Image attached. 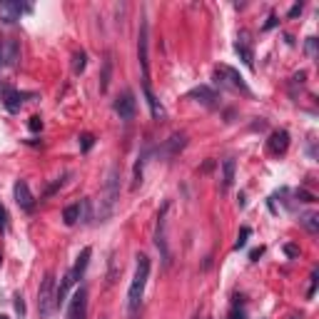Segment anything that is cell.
I'll return each mask as SVG.
<instances>
[{"mask_svg":"<svg viewBox=\"0 0 319 319\" xmlns=\"http://www.w3.org/2000/svg\"><path fill=\"white\" fill-rule=\"evenodd\" d=\"M120 202V167L112 165L110 172H107V180H105V187H102V195H100V207H97V220L105 222L112 217L115 207Z\"/></svg>","mask_w":319,"mask_h":319,"instance_id":"6da1fadb","label":"cell"},{"mask_svg":"<svg viewBox=\"0 0 319 319\" xmlns=\"http://www.w3.org/2000/svg\"><path fill=\"white\" fill-rule=\"evenodd\" d=\"M135 259H137V269H135V279H132L130 292H127V309H130L132 317L140 309L142 292H145V284H147V277H150V257L147 254H137Z\"/></svg>","mask_w":319,"mask_h":319,"instance_id":"7a4b0ae2","label":"cell"},{"mask_svg":"<svg viewBox=\"0 0 319 319\" xmlns=\"http://www.w3.org/2000/svg\"><path fill=\"white\" fill-rule=\"evenodd\" d=\"M167 212H170V202L162 205V210L157 215V227H155V247L160 249V259H162L165 269L172 264V252L167 244Z\"/></svg>","mask_w":319,"mask_h":319,"instance_id":"3957f363","label":"cell"},{"mask_svg":"<svg viewBox=\"0 0 319 319\" xmlns=\"http://www.w3.org/2000/svg\"><path fill=\"white\" fill-rule=\"evenodd\" d=\"M53 307H55V274H45L43 284H40V292H38V309H40V317L48 319L53 314Z\"/></svg>","mask_w":319,"mask_h":319,"instance_id":"277c9868","label":"cell"},{"mask_svg":"<svg viewBox=\"0 0 319 319\" xmlns=\"http://www.w3.org/2000/svg\"><path fill=\"white\" fill-rule=\"evenodd\" d=\"M85 317H87V287H80L70 299L68 319H85Z\"/></svg>","mask_w":319,"mask_h":319,"instance_id":"5b68a950","label":"cell"},{"mask_svg":"<svg viewBox=\"0 0 319 319\" xmlns=\"http://www.w3.org/2000/svg\"><path fill=\"white\" fill-rule=\"evenodd\" d=\"M147 23L140 25V43H137V53H140V68H142V80L150 82V60H147Z\"/></svg>","mask_w":319,"mask_h":319,"instance_id":"8992f818","label":"cell"},{"mask_svg":"<svg viewBox=\"0 0 319 319\" xmlns=\"http://www.w3.org/2000/svg\"><path fill=\"white\" fill-rule=\"evenodd\" d=\"M13 192H15V202H18V207H20V210H25V212H30V210H33V205H35V200H33V192H30L28 182H25V180H18Z\"/></svg>","mask_w":319,"mask_h":319,"instance_id":"52a82bcc","label":"cell"},{"mask_svg":"<svg viewBox=\"0 0 319 319\" xmlns=\"http://www.w3.org/2000/svg\"><path fill=\"white\" fill-rule=\"evenodd\" d=\"M135 95L132 92H122L120 97H117V102H115V112L122 117V120H132L135 117Z\"/></svg>","mask_w":319,"mask_h":319,"instance_id":"ba28073f","label":"cell"},{"mask_svg":"<svg viewBox=\"0 0 319 319\" xmlns=\"http://www.w3.org/2000/svg\"><path fill=\"white\" fill-rule=\"evenodd\" d=\"M287 147H289V132H287V130H277V132H272V137L267 140L269 155H284Z\"/></svg>","mask_w":319,"mask_h":319,"instance_id":"9c48e42d","label":"cell"},{"mask_svg":"<svg viewBox=\"0 0 319 319\" xmlns=\"http://www.w3.org/2000/svg\"><path fill=\"white\" fill-rule=\"evenodd\" d=\"M23 10L25 8L20 3H15V0H3V3H0V20L3 23H15V20H20Z\"/></svg>","mask_w":319,"mask_h":319,"instance_id":"30bf717a","label":"cell"},{"mask_svg":"<svg viewBox=\"0 0 319 319\" xmlns=\"http://www.w3.org/2000/svg\"><path fill=\"white\" fill-rule=\"evenodd\" d=\"M217 78H227V82H230L232 87H237V90H242L244 95H249V87L244 85V80H242V75H239L237 70L222 65V68H217Z\"/></svg>","mask_w":319,"mask_h":319,"instance_id":"8fae6325","label":"cell"},{"mask_svg":"<svg viewBox=\"0 0 319 319\" xmlns=\"http://www.w3.org/2000/svg\"><path fill=\"white\" fill-rule=\"evenodd\" d=\"M185 145H187V137H185V135H172V137L165 142V147L160 150V155H162V157H172V155H177Z\"/></svg>","mask_w":319,"mask_h":319,"instance_id":"7c38bea8","label":"cell"},{"mask_svg":"<svg viewBox=\"0 0 319 319\" xmlns=\"http://www.w3.org/2000/svg\"><path fill=\"white\" fill-rule=\"evenodd\" d=\"M23 92H18V90H3V102H5V107H8V112H18L20 107H23Z\"/></svg>","mask_w":319,"mask_h":319,"instance_id":"4fadbf2b","label":"cell"},{"mask_svg":"<svg viewBox=\"0 0 319 319\" xmlns=\"http://www.w3.org/2000/svg\"><path fill=\"white\" fill-rule=\"evenodd\" d=\"M90 254H92V249H90V247H85V249L80 252V257H78L75 267L70 269V277H73V282H78V279L85 274V269H87V262H90Z\"/></svg>","mask_w":319,"mask_h":319,"instance_id":"5bb4252c","label":"cell"},{"mask_svg":"<svg viewBox=\"0 0 319 319\" xmlns=\"http://www.w3.org/2000/svg\"><path fill=\"white\" fill-rule=\"evenodd\" d=\"M142 90H145V97H147V105H150V112H152V117H162V115H165V110H162V105L157 102V95L152 92L150 82H142Z\"/></svg>","mask_w":319,"mask_h":319,"instance_id":"9a60e30c","label":"cell"},{"mask_svg":"<svg viewBox=\"0 0 319 319\" xmlns=\"http://www.w3.org/2000/svg\"><path fill=\"white\" fill-rule=\"evenodd\" d=\"M235 170H237V162L232 157H227L222 162V190H230L232 182H235Z\"/></svg>","mask_w":319,"mask_h":319,"instance_id":"2e32d148","label":"cell"},{"mask_svg":"<svg viewBox=\"0 0 319 319\" xmlns=\"http://www.w3.org/2000/svg\"><path fill=\"white\" fill-rule=\"evenodd\" d=\"M110 78H112V55H105V60H102V78H100V92H107Z\"/></svg>","mask_w":319,"mask_h":319,"instance_id":"e0dca14e","label":"cell"},{"mask_svg":"<svg viewBox=\"0 0 319 319\" xmlns=\"http://www.w3.org/2000/svg\"><path fill=\"white\" fill-rule=\"evenodd\" d=\"M78 220H80V205H68V207L63 210V222L73 227Z\"/></svg>","mask_w":319,"mask_h":319,"instance_id":"ac0fdd59","label":"cell"},{"mask_svg":"<svg viewBox=\"0 0 319 319\" xmlns=\"http://www.w3.org/2000/svg\"><path fill=\"white\" fill-rule=\"evenodd\" d=\"M190 97H200L202 102H207V105H210V102L215 100V92H212L210 87H205V85H202V87H195V90L190 92Z\"/></svg>","mask_w":319,"mask_h":319,"instance_id":"d6986e66","label":"cell"},{"mask_svg":"<svg viewBox=\"0 0 319 319\" xmlns=\"http://www.w3.org/2000/svg\"><path fill=\"white\" fill-rule=\"evenodd\" d=\"M302 225H304V227H307V230L314 235V232L319 230V217H317L314 212H309V215H304V217H302Z\"/></svg>","mask_w":319,"mask_h":319,"instance_id":"ffe728a7","label":"cell"},{"mask_svg":"<svg viewBox=\"0 0 319 319\" xmlns=\"http://www.w3.org/2000/svg\"><path fill=\"white\" fill-rule=\"evenodd\" d=\"M85 60H87L85 53H75V58H73V73H75V75H80V73L85 70Z\"/></svg>","mask_w":319,"mask_h":319,"instance_id":"44dd1931","label":"cell"},{"mask_svg":"<svg viewBox=\"0 0 319 319\" xmlns=\"http://www.w3.org/2000/svg\"><path fill=\"white\" fill-rule=\"evenodd\" d=\"M235 50L239 53V58L244 60V65H247V68H252V53H249V50H247L242 43H237V45H235Z\"/></svg>","mask_w":319,"mask_h":319,"instance_id":"7402d4cb","label":"cell"},{"mask_svg":"<svg viewBox=\"0 0 319 319\" xmlns=\"http://www.w3.org/2000/svg\"><path fill=\"white\" fill-rule=\"evenodd\" d=\"M249 235H252V230H249V227H242V230H239V237H237V242H235V249H242V247L247 244V237H249Z\"/></svg>","mask_w":319,"mask_h":319,"instance_id":"603a6c76","label":"cell"},{"mask_svg":"<svg viewBox=\"0 0 319 319\" xmlns=\"http://www.w3.org/2000/svg\"><path fill=\"white\" fill-rule=\"evenodd\" d=\"M28 127H30V132H40V130H43V120H40L38 115H33L30 122H28Z\"/></svg>","mask_w":319,"mask_h":319,"instance_id":"cb8c5ba5","label":"cell"},{"mask_svg":"<svg viewBox=\"0 0 319 319\" xmlns=\"http://www.w3.org/2000/svg\"><path fill=\"white\" fill-rule=\"evenodd\" d=\"M92 142H95V137H92V135H82V137H80V147H82V152H87V150L92 147Z\"/></svg>","mask_w":319,"mask_h":319,"instance_id":"d4e9b609","label":"cell"},{"mask_svg":"<svg viewBox=\"0 0 319 319\" xmlns=\"http://www.w3.org/2000/svg\"><path fill=\"white\" fill-rule=\"evenodd\" d=\"M297 197L302 200V202H314L317 197L312 195V192H307V190H297Z\"/></svg>","mask_w":319,"mask_h":319,"instance_id":"484cf974","label":"cell"},{"mask_svg":"<svg viewBox=\"0 0 319 319\" xmlns=\"http://www.w3.org/2000/svg\"><path fill=\"white\" fill-rule=\"evenodd\" d=\"M307 53H309L312 58L317 55V40H314V38H309V40H307Z\"/></svg>","mask_w":319,"mask_h":319,"instance_id":"4316f807","label":"cell"},{"mask_svg":"<svg viewBox=\"0 0 319 319\" xmlns=\"http://www.w3.org/2000/svg\"><path fill=\"white\" fill-rule=\"evenodd\" d=\"M314 289H317V269L312 272V282H309V292H307V294H309V297H314Z\"/></svg>","mask_w":319,"mask_h":319,"instance_id":"83f0119b","label":"cell"},{"mask_svg":"<svg viewBox=\"0 0 319 319\" xmlns=\"http://www.w3.org/2000/svg\"><path fill=\"white\" fill-rule=\"evenodd\" d=\"M284 252H287L289 257H299V247H294V244H287V247H284Z\"/></svg>","mask_w":319,"mask_h":319,"instance_id":"f1b7e54d","label":"cell"},{"mask_svg":"<svg viewBox=\"0 0 319 319\" xmlns=\"http://www.w3.org/2000/svg\"><path fill=\"white\" fill-rule=\"evenodd\" d=\"M15 309H18V314H20V317L25 314V304H23V297H15Z\"/></svg>","mask_w":319,"mask_h":319,"instance_id":"f546056e","label":"cell"},{"mask_svg":"<svg viewBox=\"0 0 319 319\" xmlns=\"http://www.w3.org/2000/svg\"><path fill=\"white\" fill-rule=\"evenodd\" d=\"M277 23H279V20H277V18H274V15H269V20H267V23H264V30H272V28H274V25H277Z\"/></svg>","mask_w":319,"mask_h":319,"instance_id":"4dcf8cb0","label":"cell"},{"mask_svg":"<svg viewBox=\"0 0 319 319\" xmlns=\"http://www.w3.org/2000/svg\"><path fill=\"white\" fill-rule=\"evenodd\" d=\"M262 252H264L262 247H259V249H252V252H249V259H252V262H254V259H259V257H262Z\"/></svg>","mask_w":319,"mask_h":319,"instance_id":"1f68e13d","label":"cell"},{"mask_svg":"<svg viewBox=\"0 0 319 319\" xmlns=\"http://www.w3.org/2000/svg\"><path fill=\"white\" fill-rule=\"evenodd\" d=\"M302 13V5H292V10H289V18H297Z\"/></svg>","mask_w":319,"mask_h":319,"instance_id":"d6a6232c","label":"cell"},{"mask_svg":"<svg viewBox=\"0 0 319 319\" xmlns=\"http://www.w3.org/2000/svg\"><path fill=\"white\" fill-rule=\"evenodd\" d=\"M3 227H5V210L0 207V230H3Z\"/></svg>","mask_w":319,"mask_h":319,"instance_id":"836d02e7","label":"cell"},{"mask_svg":"<svg viewBox=\"0 0 319 319\" xmlns=\"http://www.w3.org/2000/svg\"><path fill=\"white\" fill-rule=\"evenodd\" d=\"M230 319H244V314H242V312H232Z\"/></svg>","mask_w":319,"mask_h":319,"instance_id":"e575fe53","label":"cell"},{"mask_svg":"<svg viewBox=\"0 0 319 319\" xmlns=\"http://www.w3.org/2000/svg\"><path fill=\"white\" fill-rule=\"evenodd\" d=\"M0 319H8V317H5V314H0Z\"/></svg>","mask_w":319,"mask_h":319,"instance_id":"d590c367","label":"cell"},{"mask_svg":"<svg viewBox=\"0 0 319 319\" xmlns=\"http://www.w3.org/2000/svg\"><path fill=\"white\" fill-rule=\"evenodd\" d=\"M192 319H200V317H197V314H195V317H192Z\"/></svg>","mask_w":319,"mask_h":319,"instance_id":"8d00e7d4","label":"cell"},{"mask_svg":"<svg viewBox=\"0 0 319 319\" xmlns=\"http://www.w3.org/2000/svg\"><path fill=\"white\" fill-rule=\"evenodd\" d=\"M0 262H3V257H0Z\"/></svg>","mask_w":319,"mask_h":319,"instance_id":"74e56055","label":"cell"}]
</instances>
